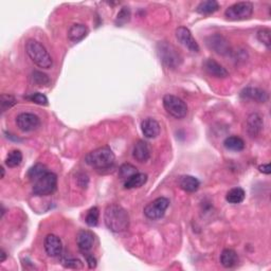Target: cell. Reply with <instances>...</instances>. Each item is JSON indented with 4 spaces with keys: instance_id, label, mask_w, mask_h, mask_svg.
Instances as JSON below:
<instances>
[{
    "instance_id": "6da1fadb",
    "label": "cell",
    "mask_w": 271,
    "mask_h": 271,
    "mask_svg": "<svg viewBox=\"0 0 271 271\" xmlns=\"http://www.w3.org/2000/svg\"><path fill=\"white\" fill-rule=\"evenodd\" d=\"M104 222L111 232L121 233L129 228V215L126 210L116 203L106 207L104 212Z\"/></svg>"
},
{
    "instance_id": "7a4b0ae2",
    "label": "cell",
    "mask_w": 271,
    "mask_h": 271,
    "mask_svg": "<svg viewBox=\"0 0 271 271\" xmlns=\"http://www.w3.org/2000/svg\"><path fill=\"white\" fill-rule=\"evenodd\" d=\"M116 157L108 147L99 148L90 151L85 157V162L97 171H105L114 167Z\"/></svg>"
},
{
    "instance_id": "3957f363",
    "label": "cell",
    "mask_w": 271,
    "mask_h": 271,
    "mask_svg": "<svg viewBox=\"0 0 271 271\" xmlns=\"http://www.w3.org/2000/svg\"><path fill=\"white\" fill-rule=\"evenodd\" d=\"M25 52L31 58V61L39 68L50 69L53 65V61H52L48 50L35 39H29L25 43Z\"/></svg>"
},
{
    "instance_id": "277c9868",
    "label": "cell",
    "mask_w": 271,
    "mask_h": 271,
    "mask_svg": "<svg viewBox=\"0 0 271 271\" xmlns=\"http://www.w3.org/2000/svg\"><path fill=\"white\" fill-rule=\"evenodd\" d=\"M157 53L159 55L160 61L164 66L170 69H176L182 62V56L178 52L175 46L168 42H160L157 45Z\"/></svg>"
},
{
    "instance_id": "5b68a950",
    "label": "cell",
    "mask_w": 271,
    "mask_h": 271,
    "mask_svg": "<svg viewBox=\"0 0 271 271\" xmlns=\"http://www.w3.org/2000/svg\"><path fill=\"white\" fill-rule=\"evenodd\" d=\"M57 187V176L47 172L44 176H42L35 182H33V193L36 196H48L53 194Z\"/></svg>"
},
{
    "instance_id": "8992f818",
    "label": "cell",
    "mask_w": 271,
    "mask_h": 271,
    "mask_svg": "<svg viewBox=\"0 0 271 271\" xmlns=\"http://www.w3.org/2000/svg\"><path fill=\"white\" fill-rule=\"evenodd\" d=\"M163 107L170 116L175 119H183L188 115L186 102L173 95H165L163 97Z\"/></svg>"
},
{
    "instance_id": "52a82bcc",
    "label": "cell",
    "mask_w": 271,
    "mask_h": 271,
    "mask_svg": "<svg viewBox=\"0 0 271 271\" xmlns=\"http://www.w3.org/2000/svg\"><path fill=\"white\" fill-rule=\"evenodd\" d=\"M253 14V4L249 1H240L236 2L224 12V16H226L229 21H245V19H249Z\"/></svg>"
},
{
    "instance_id": "ba28073f",
    "label": "cell",
    "mask_w": 271,
    "mask_h": 271,
    "mask_svg": "<svg viewBox=\"0 0 271 271\" xmlns=\"http://www.w3.org/2000/svg\"><path fill=\"white\" fill-rule=\"evenodd\" d=\"M170 206V200L165 197H159L156 198L155 200L149 202L145 206L143 212L144 215L147 216L148 220L151 221H158L162 218L165 214V211L168 210Z\"/></svg>"
},
{
    "instance_id": "9c48e42d",
    "label": "cell",
    "mask_w": 271,
    "mask_h": 271,
    "mask_svg": "<svg viewBox=\"0 0 271 271\" xmlns=\"http://www.w3.org/2000/svg\"><path fill=\"white\" fill-rule=\"evenodd\" d=\"M17 127L24 133H30V131L35 130L41 125V120L39 118L31 112H23L18 115L16 118Z\"/></svg>"
},
{
    "instance_id": "30bf717a",
    "label": "cell",
    "mask_w": 271,
    "mask_h": 271,
    "mask_svg": "<svg viewBox=\"0 0 271 271\" xmlns=\"http://www.w3.org/2000/svg\"><path fill=\"white\" fill-rule=\"evenodd\" d=\"M206 44L211 50H213L215 53L220 55H227L231 51L230 44L227 38L221 34L210 35L206 38Z\"/></svg>"
},
{
    "instance_id": "8fae6325",
    "label": "cell",
    "mask_w": 271,
    "mask_h": 271,
    "mask_svg": "<svg viewBox=\"0 0 271 271\" xmlns=\"http://www.w3.org/2000/svg\"><path fill=\"white\" fill-rule=\"evenodd\" d=\"M95 241L96 236L89 230H81L76 234L77 247L84 256L90 254L91 250L94 249L95 246Z\"/></svg>"
},
{
    "instance_id": "7c38bea8",
    "label": "cell",
    "mask_w": 271,
    "mask_h": 271,
    "mask_svg": "<svg viewBox=\"0 0 271 271\" xmlns=\"http://www.w3.org/2000/svg\"><path fill=\"white\" fill-rule=\"evenodd\" d=\"M176 38L183 47H186L191 52H199V45L196 42V39L192 35L191 31L186 27H179L176 29Z\"/></svg>"
},
{
    "instance_id": "4fadbf2b",
    "label": "cell",
    "mask_w": 271,
    "mask_h": 271,
    "mask_svg": "<svg viewBox=\"0 0 271 271\" xmlns=\"http://www.w3.org/2000/svg\"><path fill=\"white\" fill-rule=\"evenodd\" d=\"M44 247L46 252L51 257H57L63 252V243L55 234H48L45 237Z\"/></svg>"
},
{
    "instance_id": "5bb4252c",
    "label": "cell",
    "mask_w": 271,
    "mask_h": 271,
    "mask_svg": "<svg viewBox=\"0 0 271 271\" xmlns=\"http://www.w3.org/2000/svg\"><path fill=\"white\" fill-rule=\"evenodd\" d=\"M241 98L244 100L255 101L257 103H266L269 99L267 91L262 88L246 87L241 91Z\"/></svg>"
},
{
    "instance_id": "9a60e30c",
    "label": "cell",
    "mask_w": 271,
    "mask_h": 271,
    "mask_svg": "<svg viewBox=\"0 0 271 271\" xmlns=\"http://www.w3.org/2000/svg\"><path fill=\"white\" fill-rule=\"evenodd\" d=\"M264 127V120L261 115L256 114H251L247 119V131L250 137L256 138L260 136Z\"/></svg>"
},
{
    "instance_id": "2e32d148",
    "label": "cell",
    "mask_w": 271,
    "mask_h": 271,
    "mask_svg": "<svg viewBox=\"0 0 271 271\" xmlns=\"http://www.w3.org/2000/svg\"><path fill=\"white\" fill-rule=\"evenodd\" d=\"M141 130L145 138L155 139L160 134V124L153 118H147L141 122Z\"/></svg>"
},
{
    "instance_id": "e0dca14e",
    "label": "cell",
    "mask_w": 271,
    "mask_h": 271,
    "mask_svg": "<svg viewBox=\"0 0 271 271\" xmlns=\"http://www.w3.org/2000/svg\"><path fill=\"white\" fill-rule=\"evenodd\" d=\"M204 69H206L208 74L213 77L226 78L229 76V72L227 71V69L212 58L207 59L206 63H204Z\"/></svg>"
},
{
    "instance_id": "ac0fdd59",
    "label": "cell",
    "mask_w": 271,
    "mask_h": 271,
    "mask_svg": "<svg viewBox=\"0 0 271 271\" xmlns=\"http://www.w3.org/2000/svg\"><path fill=\"white\" fill-rule=\"evenodd\" d=\"M133 157L140 163L148 161L150 158V148L148 147V143L142 140L138 141L133 149Z\"/></svg>"
},
{
    "instance_id": "d6986e66",
    "label": "cell",
    "mask_w": 271,
    "mask_h": 271,
    "mask_svg": "<svg viewBox=\"0 0 271 271\" xmlns=\"http://www.w3.org/2000/svg\"><path fill=\"white\" fill-rule=\"evenodd\" d=\"M178 184H179L180 189L188 192V193H194V192H196L198 189H199L200 181L194 176L184 175L179 178Z\"/></svg>"
},
{
    "instance_id": "ffe728a7",
    "label": "cell",
    "mask_w": 271,
    "mask_h": 271,
    "mask_svg": "<svg viewBox=\"0 0 271 271\" xmlns=\"http://www.w3.org/2000/svg\"><path fill=\"white\" fill-rule=\"evenodd\" d=\"M89 30L84 25L81 24H75L71 25L70 29L68 30V38L71 42L78 43L83 41V39L88 35Z\"/></svg>"
},
{
    "instance_id": "44dd1931",
    "label": "cell",
    "mask_w": 271,
    "mask_h": 271,
    "mask_svg": "<svg viewBox=\"0 0 271 271\" xmlns=\"http://www.w3.org/2000/svg\"><path fill=\"white\" fill-rule=\"evenodd\" d=\"M239 263V255L233 249H224L221 254V264L224 268H233Z\"/></svg>"
},
{
    "instance_id": "7402d4cb",
    "label": "cell",
    "mask_w": 271,
    "mask_h": 271,
    "mask_svg": "<svg viewBox=\"0 0 271 271\" xmlns=\"http://www.w3.org/2000/svg\"><path fill=\"white\" fill-rule=\"evenodd\" d=\"M148 182V175L144 173H136L131 177L127 178L124 182V188L127 190L131 189H137V188H141L144 186L145 183Z\"/></svg>"
},
{
    "instance_id": "603a6c76",
    "label": "cell",
    "mask_w": 271,
    "mask_h": 271,
    "mask_svg": "<svg viewBox=\"0 0 271 271\" xmlns=\"http://www.w3.org/2000/svg\"><path fill=\"white\" fill-rule=\"evenodd\" d=\"M220 10V3L216 0H207V1H201L197 5L196 12L201 15H211Z\"/></svg>"
},
{
    "instance_id": "cb8c5ba5",
    "label": "cell",
    "mask_w": 271,
    "mask_h": 271,
    "mask_svg": "<svg viewBox=\"0 0 271 271\" xmlns=\"http://www.w3.org/2000/svg\"><path fill=\"white\" fill-rule=\"evenodd\" d=\"M223 147L232 151H241L245 148V141L241 137L231 136L224 139Z\"/></svg>"
},
{
    "instance_id": "d4e9b609",
    "label": "cell",
    "mask_w": 271,
    "mask_h": 271,
    "mask_svg": "<svg viewBox=\"0 0 271 271\" xmlns=\"http://www.w3.org/2000/svg\"><path fill=\"white\" fill-rule=\"evenodd\" d=\"M245 197H246V193H245L244 189L242 188H233L231 189L227 195H226V200L229 203L232 204H239L242 203L245 199Z\"/></svg>"
},
{
    "instance_id": "484cf974",
    "label": "cell",
    "mask_w": 271,
    "mask_h": 271,
    "mask_svg": "<svg viewBox=\"0 0 271 271\" xmlns=\"http://www.w3.org/2000/svg\"><path fill=\"white\" fill-rule=\"evenodd\" d=\"M48 172V169L46 168V165L42 163H37L28 171V178L31 182H35L37 179H39L42 176H44Z\"/></svg>"
},
{
    "instance_id": "4316f807",
    "label": "cell",
    "mask_w": 271,
    "mask_h": 271,
    "mask_svg": "<svg viewBox=\"0 0 271 271\" xmlns=\"http://www.w3.org/2000/svg\"><path fill=\"white\" fill-rule=\"evenodd\" d=\"M5 165L9 168H16L23 161V153L18 149H13L5 158Z\"/></svg>"
},
{
    "instance_id": "83f0119b",
    "label": "cell",
    "mask_w": 271,
    "mask_h": 271,
    "mask_svg": "<svg viewBox=\"0 0 271 271\" xmlns=\"http://www.w3.org/2000/svg\"><path fill=\"white\" fill-rule=\"evenodd\" d=\"M99 218H100V210L97 207H92L86 214L85 222L89 227H96L99 222Z\"/></svg>"
},
{
    "instance_id": "f1b7e54d",
    "label": "cell",
    "mask_w": 271,
    "mask_h": 271,
    "mask_svg": "<svg viewBox=\"0 0 271 271\" xmlns=\"http://www.w3.org/2000/svg\"><path fill=\"white\" fill-rule=\"evenodd\" d=\"M16 104H17V100L14 96L5 95V94L1 95V98H0V107H1L2 112L12 108L13 106H15Z\"/></svg>"
},
{
    "instance_id": "f546056e",
    "label": "cell",
    "mask_w": 271,
    "mask_h": 271,
    "mask_svg": "<svg viewBox=\"0 0 271 271\" xmlns=\"http://www.w3.org/2000/svg\"><path fill=\"white\" fill-rule=\"evenodd\" d=\"M136 173H138L137 168L130 163H124L121 165L120 169H119V175H120V177L125 180H126L127 178L135 175Z\"/></svg>"
},
{
    "instance_id": "4dcf8cb0",
    "label": "cell",
    "mask_w": 271,
    "mask_h": 271,
    "mask_svg": "<svg viewBox=\"0 0 271 271\" xmlns=\"http://www.w3.org/2000/svg\"><path fill=\"white\" fill-rule=\"evenodd\" d=\"M130 9L128 6H123V8L120 10V12L118 13L117 18H116V25L118 27H122L126 23L129 22L130 19Z\"/></svg>"
},
{
    "instance_id": "1f68e13d",
    "label": "cell",
    "mask_w": 271,
    "mask_h": 271,
    "mask_svg": "<svg viewBox=\"0 0 271 271\" xmlns=\"http://www.w3.org/2000/svg\"><path fill=\"white\" fill-rule=\"evenodd\" d=\"M32 81L37 86H48L50 84V78L47 74L41 71H34L32 74Z\"/></svg>"
},
{
    "instance_id": "d6a6232c",
    "label": "cell",
    "mask_w": 271,
    "mask_h": 271,
    "mask_svg": "<svg viewBox=\"0 0 271 271\" xmlns=\"http://www.w3.org/2000/svg\"><path fill=\"white\" fill-rule=\"evenodd\" d=\"M270 34H271V32L268 29H261L257 31V34H256L257 39H259L262 44L265 45L268 49L270 48V45H271Z\"/></svg>"
},
{
    "instance_id": "836d02e7",
    "label": "cell",
    "mask_w": 271,
    "mask_h": 271,
    "mask_svg": "<svg viewBox=\"0 0 271 271\" xmlns=\"http://www.w3.org/2000/svg\"><path fill=\"white\" fill-rule=\"evenodd\" d=\"M28 100H30L31 102L35 103L37 105H42V106H46V105H48V99L45 95L39 94V92H35V94H32L31 96L27 97Z\"/></svg>"
},
{
    "instance_id": "e575fe53",
    "label": "cell",
    "mask_w": 271,
    "mask_h": 271,
    "mask_svg": "<svg viewBox=\"0 0 271 271\" xmlns=\"http://www.w3.org/2000/svg\"><path fill=\"white\" fill-rule=\"evenodd\" d=\"M63 265L65 268H69V269H81L83 268V263L77 260V259H69V260H66Z\"/></svg>"
},
{
    "instance_id": "d590c367",
    "label": "cell",
    "mask_w": 271,
    "mask_h": 271,
    "mask_svg": "<svg viewBox=\"0 0 271 271\" xmlns=\"http://www.w3.org/2000/svg\"><path fill=\"white\" fill-rule=\"evenodd\" d=\"M86 261H87V265L89 267V269H95L97 267V260L94 257V255L91 254H87L85 255Z\"/></svg>"
},
{
    "instance_id": "8d00e7d4",
    "label": "cell",
    "mask_w": 271,
    "mask_h": 271,
    "mask_svg": "<svg viewBox=\"0 0 271 271\" xmlns=\"http://www.w3.org/2000/svg\"><path fill=\"white\" fill-rule=\"evenodd\" d=\"M259 170L261 173L266 174V175H270L271 174V168H270V163H265L262 164L259 167Z\"/></svg>"
},
{
    "instance_id": "74e56055",
    "label": "cell",
    "mask_w": 271,
    "mask_h": 271,
    "mask_svg": "<svg viewBox=\"0 0 271 271\" xmlns=\"http://www.w3.org/2000/svg\"><path fill=\"white\" fill-rule=\"evenodd\" d=\"M0 255H1V259H0V262L3 263L5 261V259H6V256H8V255H6V252H5V251L3 249H1V251H0Z\"/></svg>"
},
{
    "instance_id": "f35d334b",
    "label": "cell",
    "mask_w": 271,
    "mask_h": 271,
    "mask_svg": "<svg viewBox=\"0 0 271 271\" xmlns=\"http://www.w3.org/2000/svg\"><path fill=\"white\" fill-rule=\"evenodd\" d=\"M0 170H1V178H3L4 177V168L1 167L0 168Z\"/></svg>"
}]
</instances>
